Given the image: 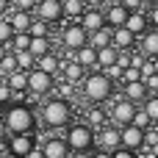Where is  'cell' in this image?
Here are the masks:
<instances>
[{"mask_svg": "<svg viewBox=\"0 0 158 158\" xmlns=\"http://www.w3.org/2000/svg\"><path fill=\"white\" fill-rule=\"evenodd\" d=\"M153 72H156V75H158V56H156V58H153Z\"/></svg>", "mask_w": 158, "mask_h": 158, "instance_id": "f907efd6", "label": "cell"}, {"mask_svg": "<svg viewBox=\"0 0 158 158\" xmlns=\"http://www.w3.org/2000/svg\"><path fill=\"white\" fill-rule=\"evenodd\" d=\"M144 3H150V6H153V3H158V0H144Z\"/></svg>", "mask_w": 158, "mask_h": 158, "instance_id": "db71d44e", "label": "cell"}, {"mask_svg": "<svg viewBox=\"0 0 158 158\" xmlns=\"http://www.w3.org/2000/svg\"><path fill=\"white\" fill-rule=\"evenodd\" d=\"M14 58H17V69H22V72H31V69L36 67V58H33L28 50H17Z\"/></svg>", "mask_w": 158, "mask_h": 158, "instance_id": "f546056e", "label": "cell"}, {"mask_svg": "<svg viewBox=\"0 0 158 158\" xmlns=\"http://www.w3.org/2000/svg\"><path fill=\"white\" fill-rule=\"evenodd\" d=\"M11 11V0H0V17H6Z\"/></svg>", "mask_w": 158, "mask_h": 158, "instance_id": "ee69618b", "label": "cell"}, {"mask_svg": "<svg viewBox=\"0 0 158 158\" xmlns=\"http://www.w3.org/2000/svg\"><path fill=\"white\" fill-rule=\"evenodd\" d=\"M81 92H83V97H86L92 106H103V103L114 94V83H111L100 69H92V72L83 75V81H81Z\"/></svg>", "mask_w": 158, "mask_h": 158, "instance_id": "7a4b0ae2", "label": "cell"}, {"mask_svg": "<svg viewBox=\"0 0 158 158\" xmlns=\"http://www.w3.org/2000/svg\"><path fill=\"white\" fill-rule=\"evenodd\" d=\"M147 22H150V28H158V3L150 6V11H147Z\"/></svg>", "mask_w": 158, "mask_h": 158, "instance_id": "60d3db41", "label": "cell"}, {"mask_svg": "<svg viewBox=\"0 0 158 158\" xmlns=\"http://www.w3.org/2000/svg\"><path fill=\"white\" fill-rule=\"evenodd\" d=\"M111 44L117 50H133L136 47V36L122 25V28H111Z\"/></svg>", "mask_w": 158, "mask_h": 158, "instance_id": "e0dca14e", "label": "cell"}, {"mask_svg": "<svg viewBox=\"0 0 158 158\" xmlns=\"http://www.w3.org/2000/svg\"><path fill=\"white\" fill-rule=\"evenodd\" d=\"M42 122L50 131H61L72 122V103L61 97H50L42 103Z\"/></svg>", "mask_w": 158, "mask_h": 158, "instance_id": "3957f363", "label": "cell"}, {"mask_svg": "<svg viewBox=\"0 0 158 158\" xmlns=\"http://www.w3.org/2000/svg\"><path fill=\"white\" fill-rule=\"evenodd\" d=\"M50 50H53L50 36H31V42H28V53H31L33 58H42V56L50 53Z\"/></svg>", "mask_w": 158, "mask_h": 158, "instance_id": "d4e9b609", "label": "cell"}, {"mask_svg": "<svg viewBox=\"0 0 158 158\" xmlns=\"http://www.w3.org/2000/svg\"><path fill=\"white\" fill-rule=\"evenodd\" d=\"M136 42H139V53L144 58H156L158 56V28H147Z\"/></svg>", "mask_w": 158, "mask_h": 158, "instance_id": "5bb4252c", "label": "cell"}, {"mask_svg": "<svg viewBox=\"0 0 158 158\" xmlns=\"http://www.w3.org/2000/svg\"><path fill=\"white\" fill-rule=\"evenodd\" d=\"M0 158H3V150H0Z\"/></svg>", "mask_w": 158, "mask_h": 158, "instance_id": "9f6ffc18", "label": "cell"}, {"mask_svg": "<svg viewBox=\"0 0 158 158\" xmlns=\"http://www.w3.org/2000/svg\"><path fill=\"white\" fill-rule=\"evenodd\" d=\"M89 153H92V150H89ZM89 153H69V156H67V158H92V156H89Z\"/></svg>", "mask_w": 158, "mask_h": 158, "instance_id": "c3c4849f", "label": "cell"}, {"mask_svg": "<svg viewBox=\"0 0 158 158\" xmlns=\"http://www.w3.org/2000/svg\"><path fill=\"white\" fill-rule=\"evenodd\" d=\"M11 36H14V31H11L8 19H6V17H0V44H8V42H11Z\"/></svg>", "mask_w": 158, "mask_h": 158, "instance_id": "e575fe53", "label": "cell"}, {"mask_svg": "<svg viewBox=\"0 0 158 158\" xmlns=\"http://www.w3.org/2000/svg\"><path fill=\"white\" fill-rule=\"evenodd\" d=\"M144 147H147V150H156L158 147V125H150V128L144 131Z\"/></svg>", "mask_w": 158, "mask_h": 158, "instance_id": "836d02e7", "label": "cell"}, {"mask_svg": "<svg viewBox=\"0 0 158 158\" xmlns=\"http://www.w3.org/2000/svg\"><path fill=\"white\" fill-rule=\"evenodd\" d=\"M78 25H81L86 33H92V31H97V28H106V17H103V8H86V11L78 17Z\"/></svg>", "mask_w": 158, "mask_h": 158, "instance_id": "4fadbf2b", "label": "cell"}, {"mask_svg": "<svg viewBox=\"0 0 158 158\" xmlns=\"http://www.w3.org/2000/svg\"><path fill=\"white\" fill-rule=\"evenodd\" d=\"M83 6H86V8H103L106 0H83Z\"/></svg>", "mask_w": 158, "mask_h": 158, "instance_id": "7bdbcfd3", "label": "cell"}, {"mask_svg": "<svg viewBox=\"0 0 158 158\" xmlns=\"http://www.w3.org/2000/svg\"><path fill=\"white\" fill-rule=\"evenodd\" d=\"M39 147H42V156L44 158H67L69 156V147H67V142L61 136H47Z\"/></svg>", "mask_w": 158, "mask_h": 158, "instance_id": "7c38bea8", "label": "cell"}, {"mask_svg": "<svg viewBox=\"0 0 158 158\" xmlns=\"http://www.w3.org/2000/svg\"><path fill=\"white\" fill-rule=\"evenodd\" d=\"M86 31L78 25V22H67L64 28H61V44H64V50H78V47H83L86 44Z\"/></svg>", "mask_w": 158, "mask_h": 158, "instance_id": "ba28073f", "label": "cell"}, {"mask_svg": "<svg viewBox=\"0 0 158 158\" xmlns=\"http://www.w3.org/2000/svg\"><path fill=\"white\" fill-rule=\"evenodd\" d=\"M33 6H36V0H11V8H17V11H31L33 14Z\"/></svg>", "mask_w": 158, "mask_h": 158, "instance_id": "f35d334b", "label": "cell"}, {"mask_svg": "<svg viewBox=\"0 0 158 158\" xmlns=\"http://www.w3.org/2000/svg\"><path fill=\"white\" fill-rule=\"evenodd\" d=\"M3 81H6V86H8L11 92H25V89H28V72H22V69H14V72L6 75Z\"/></svg>", "mask_w": 158, "mask_h": 158, "instance_id": "4316f807", "label": "cell"}, {"mask_svg": "<svg viewBox=\"0 0 158 158\" xmlns=\"http://www.w3.org/2000/svg\"><path fill=\"white\" fill-rule=\"evenodd\" d=\"M58 72L64 75L61 81H67V83H72V86H75V83H81V81H83V75H86V69H83L78 61H61V69H58Z\"/></svg>", "mask_w": 158, "mask_h": 158, "instance_id": "d6986e66", "label": "cell"}, {"mask_svg": "<svg viewBox=\"0 0 158 158\" xmlns=\"http://www.w3.org/2000/svg\"><path fill=\"white\" fill-rule=\"evenodd\" d=\"M142 111L150 117L153 125H158V94H147V97L142 100Z\"/></svg>", "mask_w": 158, "mask_h": 158, "instance_id": "f1b7e54d", "label": "cell"}, {"mask_svg": "<svg viewBox=\"0 0 158 158\" xmlns=\"http://www.w3.org/2000/svg\"><path fill=\"white\" fill-rule=\"evenodd\" d=\"M17 69V58H14V53L8 50L3 58H0V78H6V75H11Z\"/></svg>", "mask_w": 158, "mask_h": 158, "instance_id": "4dcf8cb0", "label": "cell"}, {"mask_svg": "<svg viewBox=\"0 0 158 158\" xmlns=\"http://www.w3.org/2000/svg\"><path fill=\"white\" fill-rule=\"evenodd\" d=\"M36 3H39V0H36Z\"/></svg>", "mask_w": 158, "mask_h": 158, "instance_id": "6f0895ef", "label": "cell"}, {"mask_svg": "<svg viewBox=\"0 0 158 158\" xmlns=\"http://www.w3.org/2000/svg\"><path fill=\"white\" fill-rule=\"evenodd\" d=\"M122 97H125V100H131L133 106H139V103L147 97V89H144V83H142V81H133V83H122Z\"/></svg>", "mask_w": 158, "mask_h": 158, "instance_id": "44dd1931", "label": "cell"}, {"mask_svg": "<svg viewBox=\"0 0 158 158\" xmlns=\"http://www.w3.org/2000/svg\"><path fill=\"white\" fill-rule=\"evenodd\" d=\"M153 158H158V147H156V150H153Z\"/></svg>", "mask_w": 158, "mask_h": 158, "instance_id": "816d5d0a", "label": "cell"}, {"mask_svg": "<svg viewBox=\"0 0 158 158\" xmlns=\"http://www.w3.org/2000/svg\"><path fill=\"white\" fill-rule=\"evenodd\" d=\"M11 97H14V92H11V89L6 86V81L0 78V106L6 108V103H11Z\"/></svg>", "mask_w": 158, "mask_h": 158, "instance_id": "74e56055", "label": "cell"}, {"mask_svg": "<svg viewBox=\"0 0 158 158\" xmlns=\"http://www.w3.org/2000/svg\"><path fill=\"white\" fill-rule=\"evenodd\" d=\"M142 83H144V89H147V94H158V75H147V78H142Z\"/></svg>", "mask_w": 158, "mask_h": 158, "instance_id": "8d00e7d4", "label": "cell"}, {"mask_svg": "<svg viewBox=\"0 0 158 158\" xmlns=\"http://www.w3.org/2000/svg\"><path fill=\"white\" fill-rule=\"evenodd\" d=\"M0 114H3V106H0Z\"/></svg>", "mask_w": 158, "mask_h": 158, "instance_id": "11a10c76", "label": "cell"}, {"mask_svg": "<svg viewBox=\"0 0 158 158\" xmlns=\"http://www.w3.org/2000/svg\"><path fill=\"white\" fill-rule=\"evenodd\" d=\"M6 136H8V131H6V125H3V117H0V142H6Z\"/></svg>", "mask_w": 158, "mask_h": 158, "instance_id": "7dc6e473", "label": "cell"}, {"mask_svg": "<svg viewBox=\"0 0 158 158\" xmlns=\"http://www.w3.org/2000/svg\"><path fill=\"white\" fill-rule=\"evenodd\" d=\"M131 125H136L139 131H147V128H150L153 122H150V117H147V114H144V111H142V108L136 106V114H133V119H131Z\"/></svg>", "mask_w": 158, "mask_h": 158, "instance_id": "d6a6232c", "label": "cell"}, {"mask_svg": "<svg viewBox=\"0 0 158 158\" xmlns=\"http://www.w3.org/2000/svg\"><path fill=\"white\" fill-rule=\"evenodd\" d=\"M28 36H50V25L33 17L31 19V28H28Z\"/></svg>", "mask_w": 158, "mask_h": 158, "instance_id": "1f68e13d", "label": "cell"}, {"mask_svg": "<svg viewBox=\"0 0 158 158\" xmlns=\"http://www.w3.org/2000/svg\"><path fill=\"white\" fill-rule=\"evenodd\" d=\"M117 147H119V128H114V125H103L100 131H94V150L114 153Z\"/></svg>", "mask_w": 158, "mask_h": 158, "instance_id": "9c48e42d", "label": "cell"}, {"mask_svg": "<svg viewBox=\"0 0 158 158\" xmlns=\"http://www.w3.org/2000/svg\"><path fill=\"white\" fill-rule=\"evenodd\" d=\"M61 139L67 142L69 153H89V150H94V131L86 122H69L67 133Z\"/></svg>", "mask_w": 158, "mask_h": 158, "instance_id": "277c9868", "label": "cell"}, {"mask_svg": "<svg viewBox=\"0 0 158 158\" xmlns=\"http://www.w3.org/2000/svg\"><path fill=\"white\" fill-rule=\"evenodd\" d=\"M36 69H42V72H47V75H58V69H61V58L50 50V53H44L42 58H36Z\"/></svg>", "mask_w": 158, "mask_h": 158, "instance_id": "7402d4cb", "label": "cell"}, {"mask_svg": "<svg viewBox=\"0 0 158 158\" xmlns=\"http://www.w3.org/2000/svg\"><path fill=\"white\" fill-rule=\"evenodd\" d=\"M119 147H125V150H142L144 147V131H139L136 125H125V128H119Z\"/></svg>", "mask_w": 158, "mask_h": 158, "instance_id": "8fae6325", "label": "cell"}, {"mask_svg": "<svg viewBox=\"0 0 158 158\" xmlns=\"http://www.w3.org/2000/svg\"><path fill=\"white\" fill-rule=\"evenodd\" d=\"M33 17L42 19V22H47V25L61 22V19H64V17H61V0H39V3L33 6Z\"/></svg>", "mask_w": 158, "mask_h": 158, "instance_id": "52a82bcc", "label": "cell"}, {"mask_svg": "<svg viewBox=\"0 0 158 158\" xmlns=\"http://www.w3.org/2000/svg\"><path fill=\"white\" fill-rule=\"evenodd\" d=\"M103 17H106V25H108V28H122L125 19H128V8H125L122 3L103 6Z\"/></svg>", "mask_w": 158, "mask_h": 158, "instance_id": "9a60e30c", "label": "cell"}, {"mask_svg": "<svg viewBox=\"0 0 158 158\" xmlns=\"http://www.w3.org/2000/svg\"><path fill=\"white\" fill-rule=\"evenodd\" d=\"M122 83H133V81H142V72L136 69V67H125L122 69V78H119Z\"/></svg>", "mask_w": 158, "mask_h": 158, "instance_id": "d590c367", "label": "cell"}, {"mask_svg": "<svg viewBox=\"0 0 158 158\" xmlns=\"http://www.w3.org/2000/svg\"><path fill=\"white\" fill-rule=\"evenodd\" d=\"M125 28L139 39L147 28H150V22H147V14L144 11H128V19H125Z\"/></svg>", "mask_w": 158, "mask_h": 158, "instance_id": "ac0fdd59", "label": "cell"}, {"mask_svg": "<svg viewBox=\"0 0 158 158\" xmlns=\"http://www.w3.org/2000/svg\"><path fill=\"white\" fill-rule=\"evenodd\" d=\"M53 83H56V78L47 75V72H42V69H36V67L28 72V92H33V94H39V97H44V94L53 89Z\"/></svg>", "mask_w": 158, "mask_h": 158, "instance_id": "30bf717a", "label": "cell"}, {"mask_svg": "<svg viewBox=\"0 0 158 158\" xmlns=\"http://www.w3.org/2000/svg\"><path fill=\"white\" fill-rule=\"evenodd\" d=\"M6 53H8V44H0V58H3Z\"/></svg>", "mask_w": 158, "mask_h": 158, "instance_id": "681fc988", "label": "cell"}, {"mask_svg": "<svg viewBox=\"0 0 158 158\" xmlns=\"http://www.w3.org/2000/svg\"><path fill=\"white\" fill-rule=\"evenodd\" d=\"M6 19H8V25H11L14 33H28L33 14H31V11H17V8H11V11L6 14Z\"/></svg>", "mask_w": 158, "mask_h": 158, "instance_id": "2e32d148", "label": "cell"}, {"mask_svg": "<svg viewBox=\"0 0 158 158\" xmlns=\"http://www.w3.org/2000/svg\"><path fill=\"white\" fill-rule=\"evenodd\" d=\"M0 117H3L8 136L11 133H33V128H36V111L22 103H8V108H3Z\"/></svg>", "mask_w": 158, "mask_h": 158, "instance_id": "6da1fadb", "label": "cell"}, {"mask_svg": "<svg viewBox=\"0 0 158 158\" xmlns=\"http://www.w3.org/2000/svg\"><path fill=\"white\" fill-rule=\"evenodd\" d=\"M117 3H122L128 11H144V0H117Z\"/></svg>", "mask_w": 158, "mask_h": 158, "instance_id": "ab89813d", "label": "cell"}, {"mask_svg": "<svg viewBox=\"0 0 158 158\" xmlns=\"http://www.w3.org/2000/svg\"><path fill=\"white\" fill-rule=\"evenodd\" d=\"M117 56H119V50H117L114 44H108V47H100V50H97V69H106V67L117 64Z\"/></svg>", "mask_w": 158, "mask_h": 158, "instance_id": "83f0119b", "label": "cell"}, {"mask_svg": "<svg viewBox=\"0 0 158 158\" xmlns=\"http://www.w3.org/2000/svg\"><path fill=\"white\" fill-rule=\"evenodd\" d=\"M3 158H19V156H8V153H6V156H3Z\"/></svg>", "mask_w": 158, "mask_h": 158, "instance_id": "f5cc1de1", "label": "cell"}, {"mask_svg": "<svg viewBox=\"0 0 158 158\" xmlns=\"http://www.w3.org/2000/svg\"><path fill=\"white\" fill-rule=\"evenodd\" d=\"M72 61H78L86 72H89V69H97V50L89 47V44H83V47L75 50V58H72Z\"/></svg>", "mask_w": 158, "mask_h": 158, "instance_id": "ffe728a7", "label": "cell"}, {"mask_svg": "<svg viewBox=\"0 0 158 158\" xmlns=\"http://www.w3.org/2000/svg\"><path fill=\"white\" fill-rule=\"evenodd\" d=\"M89 156L92 158H111V153H106V150H92Z\"/></svg>", "mask_w": 158, "mask_h": 158, "instance_id": "f6af8a7d", "label": "cell"}, {"mask_svg": "<svg viewBox=\"0 0 158 158\" xmlns=\"http://www.w3.org/2000/svg\"><path fill=\"white\" fill-rule=\"evenodd\" d=\"M25 158H44V156H42V147H33V150H31Z\"/></svg>", "mask_w": 158, "mask_h": 158, "instance_id": "bcb514c9", "label": "cell"}, {"mask_svg": "<svg viewBox=\"0 0 158 158\" xmlns=\"http://www.w3.org/2000/svg\"><path fill=\"white\" fill-rule=\"evenodd\" d=\"M133 114H136V106H133L131 100H125V97H117V100L111 103V108H108V125L125 128V125H131Z\"/></svg>", "mask_w": 158, "mask_h": 158, "instance_id": "5b68a950", "label": "cell"}, {"mask_svg": "<svg viewBox=\"0 0 158 158\" xmlns=\"http://www.w3.org/2000/svg\"><path fill=\"white\" fill-rule=\"evenodd\" d=\"M86 11L83 0H61V17L69 19V22H78V17Z\"/></svg>", "mask_w": 158, "mask_h": 158, "instance_id": "484cf974", "label": "cell"}, {"mask_svg": "<svg viewBox=\"0 0 158 158\" xmlns=\"http://www.w3.org/2000/svg\"><path fill=\"white\" fill-rule=\"evenodd\" d=\"M111 158H136V153H133V150H125V147H117V150L111 153Z\"/></svg>", "mask_w": 158, "mask_h": 158, "instance_id": "b9f144b4", "label": "cell"}, {"mask_svg": "<svg viewBox=\"0 0 158 158\" xmlns=\"http://www.w3.org/2000/svg\"><path fill=\"white\" fill-rule=\"evenodd\" d=\"M86 44H89V47H94V50H100V47H108V44H111V28L106 25V28H97V31H92V33L86 36Z\"/></svg>", "mask_w": 158, "mask_h": 158, "instance_id": "cb8c5ba5", "label": "cell"}, {"mask_svg": "<svg viewBox=\"0 0 158 158\" xmlns=\"http://www.w3.org/2000/svg\"><path fill=\"white\" fill-rule=\"evenodd\" d=\"M6 147H8V156L25 158L33 147H39V136L36 133H11V136H6Z\"/></svg>", "mask_w": 158, "mask_h": 158, "instance_id": "8992f818", "label": "cell"}, {"mask_svg": "<svg viewBox=\"0 0 158 158\" xmlns=\"http://www.w3.org/2000/svg\"><path fill=\"white\" fill-rule=\"evenodd\" d=\"M86 125H89L92 131H100L103 125H108V111H106L103 106H92V108L86 111Z\"/></svg>", "mask_w": 158, "mask_h": 158, "instance_id": "603a6c76", "label": "cell"}]
</instances>
